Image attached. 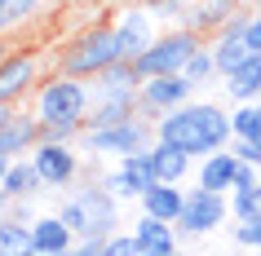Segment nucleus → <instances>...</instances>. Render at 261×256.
Returning a JSON list of instances; mask_svg holds the SVG:
<instances>
[{
	"instance_id": "f257e3e1",
	"label": "nucleus",
	"mask_w": 261,
	"mask_h": 256,
	"mask_svg": "<svg viewBox=\"0 0 261 256\" xmlns=\"http://www.w3.org/2000/svg\"><path fill=\"white\" fill-rule=\"evenodd\" d=\"M155 137L160 141H173V146H181L186 155H195V159H204V155H213V150L230 146V110L217 106V102H181L177 110H168V115H160L155 120Z\"/></svg>"
},
{
	"instance_id": "f03ea898",
	"label": "nucleus",
	"mask_w": 261,
	"mask_h": 256,
	"mask_svg": "<svg viewBox=\"0 0 261 256\" xmlns=\"http://www.w3.org/2000/svg\"><path fill=\"white\" fill-rule=\"evenodd\" d=\"M115 62H120V44H115V22H111V14L84 22L54 58L58 71L80 75V80H93V75H102V71L115 67Z\"/></svg>"
},
{
	"instance_id": "7ed1b4c3",
	"label": "nucleus",
	"mask_w": 261,
	"mask_h": 256,
	"mask_svg": "<svg viewBox=\"0 0 261 256\" xmlns=\"http://www.w3.org/2000/svg\"><path fill=\"white\" fill-rule=\"evenodd\" d=\"M89 102H93V84L80 80V75H67V71H58V67H54V75H44V80L36 84V93H31V110H36L40 124H54V120L84 124L89 120Z\"/></svg>"
},
{
	"instance_id": "20e7f679",
	"label": "nucleus",
	"mask_w": 261,
	"mask_h": 256,
	"mask_svg": "<svg viewBox=\"0 0 261 256\" xmlns=\"http://www.w3.org/2000/svg\"><path fill=\"white\" fill-rule=\"evenodd\" d=\"M155 141V120L151 115H128L120 124H102V128H84L80 146L93 155V159H124V155H138V150H151Z\"/></svg>"
},
{
	"instance_id": "39448f33",
	"label": "nucleus",
	"mask_w": 261,
	"mask_h": 256,
	"mask_svg": "<svg viewBox=\"0 0 261 256\" xmlns=\"http://www.w3.org/2000/svg\"><path fill=\"white\" fill-rule=\"evenodd\" d=\"M199 44H204V36H199L195 27H186V22H177V27H164V31H160V36L133 58V67H138L142 80H151V75H168V71H181V67H186Z\"/></svg>"
},
{
	"instance_id": "423d86ee",
	"label": "nucleus",
	"mask_w": 261,
	"mask_h": 256,
	"mask_svg": "<svg viewBox=\"0 0 261 256\" xmlns=\"http://www.w3.org/2000/svg\"><path fill=\"white\" fill-rule=\"evenodd\" d=\"M230 221V194L226 190H208L195 181L191 190H186V203H181L177 212V234L181 239H204V234H213V230H221Z\"/></svg>"
},
{
	"instance_id": "0eeeda50",
	"label": "nucleus",
	"mask_w": 261,
	"mask_h": 256,
	"mask_svg": "<svg viewBox=\"0 0 261 256\" xmlns=\"http://www.w3.org/2000/svg\"><path fill=\"white\" fill-rule=\"evenodd\" d=\"M93 102H89V120L84 128H102V124H120L128 115H138L142 102H138V80H111V75H93Z\"/></svg>"
},
{
	"instance_id": "6e6552de",
	"label": "nucleus",
	"mask_w": 261,
	"mask_h": 256,
	"mask_svg": "<svg viewBox=\"0 0 261 256\" xmlns=\"http://www.w3.org/2000/svg\"><path fill=\"white\" fill-rule=\"evenodd\" d=\"M31 163L40 168L44 190H49V194L71 190V186L84 177V163H80L75 141H49V137H40V141H36V150H31Z\"/></svg>"
},
{
	"instance_id": "1a4fd4ad",
	"label": "nucleus",
	"mask_w": 261,
	"mask_h": 256,
	"mask_svg": "<svg viewBox=\"0 0 261 256\" xmlns=\"http://www.w3.org/2000/svg\"><path fill=\"white\" fill-rule=\"evenodd\" d=\"M71 194L80 199L84 216H89V234L111 239L115 230H124V199L102 181V177H89V181H84L80 190H71Z\"/></svg>"
},
{
	"instance_id": "9d476101",
	"label": "nucleus",
	"mask_w": 261,
	"mask_h": 256,
	"mask_svg": "<svg viewBox=\"0 0 261 256\" xmlns=\"http://www.w3.org/2000/svg\"><path fill=\"white\" fill-rule=\"evenodd\" d=\"M111 22H115V44H120V58H128V62H133V58H138L142 49L155 40V36H160V27H155L160 18L146 9V0L120 5V9L111 14Z\"/></svg>"
},
{
	"instance_id": "9b49d317",
	"label": "nucleus",
	"mask_w": 261,
	"mask_h": 256,
	"mask_svg": "<svg viewBox=\"0 0 261 256\" xmlns=\"http://www.w3.org/2000/svg\"><path fill=\"white\" fill-rule=\"evenodd\" d=\"M40 53L36 49H9V53L0 58V102H9L18 106L22 97L36 93V84H40Z\"/></svg>"
},
{
	"instance_id": "f8f14e48",
	"label": "nucleus",
	"mask_w": 261,
	"mask_h": 256,
	"mask_svg": "<svg viewBox=\"0 0 261 256\" xmlns=\"http://www.w3.org/2000/svg\"><path fill=\"white\" fill-rule=\"evenodd\" d=\"M195 97V84L181 75V71H168V75H151V80H142L138 89V102H142V115H168V110H177L181 102H191Z\"/></svg>"
},
{
	"instance_id": "ddd939ff",
	"label": "nucleus",
	"mask_w": 261,
	"mask_h": 256,
	"mask_svg": "<svg viewBox=\"0 0 261 256\" xmlns=\"http://www.w3.org/2000/svg\"><path fill=\"white\" fill-rule=\"evenodd\" d=\"M102 181H107V186L115 190L124 203H128V199H142V190L155 181L151 155H146V150H138V155H124V159H115V168H111V173H102Z\"/></svg>"
},
{
	"instance_id": "4468645a",
	"label": "nucleus",
	"mask_w": 261,
	"mask_h": 256,
	"mask_svg": "<svg viewBox=\"0 0 261 256\" xmlns=\"http://www.w3.org/2000/svg\"><path fill=\"white\" fill-rule=\"evenodd\" d=\"M244 9V0H186V9H181V22L186 27H195L199 36H217L221 27H226V18L239 14Z\"/></svg>"
},
{
	"instance_id": "2eb2a0df",
	"label": "nucleus",
	"mask_w": 261,
	"mask_h": 256,
	"mask_svg": "<svg viewBox=\"0 0 261 256\" xmlns=\"http://www.w3.org/2000/svg\"><path fill=\"white\" fill-rule=\"evenodd\" d=\"M31 252H40V256H62V252H75V230H71L58 212L36 216V221H31Z\"/></svg>"
},
{
	"instance_id": "dca6fc26",
	"label": "nucleus",
	"mask_w": 261,
	"mask_h": 256,
	"mask_svg": "<svg viewBox=\"0 0 261 256\" xmlns=\"http://www.w3.org/2000/svg\"><path fill=\"white\" fill-rule=\"evenodd\" d=\"M40 137H44V133H40L36 110H14V115H9V124L0 128V155H9V159H18V155H31Z\"/></svg>"
},
{
	"instance_id": "f3484780",
	"label": "nucleus",
	"mask_w": 261,
	"mask_h": 256,
	"mask_svg": "<svg viewBox=\"0 0 261 256\" xmlns=\"http://www.w3.org/2000/svg\"><path fill=\"white\" fill-rule=\"evenodd\" d=\"M128 230L138 234L142 256H168V252H177V243H181L177 225H173V221H160V216H151V212H142Z\"/></svg>"
},
{
	"instance_id": "a211bd4d",
	"label": "nucleus",
	"mask_w": 261,
	"mask_h": 256,
	"mask_svg": "<svg viewBox=\"0 0 261 256\" xmlns=\"http://www.w3.org/2000/svg\"><path fill=\"white\" fill-rule=\"evenodd\" d=\"M151 173H155V181H186L191 177V168H195V155H186L181 146H173V141H160L155 137L151 141Z\"/></svg>"
},
{
	"instance_id": "6ab92c4d",
	"label": "nucleus",
	"mask_w": 261,
	"mask_h": 256,
	"mask_svg": "<svg viewBox=\"0 0 261 256\" xmlns=\"http://www.w3.org/2000/svg\"><path fill=\"white\" fill-rule=\"evenodd\" d=\"M142 212L160 216V221H177L181 203H186V186L181 181H151V186L142 190Z\"/></svg>"
},
{
	"instance_id": "aec40b11",
	"label": "nucleus",
	"mask_w": 261,
	"mask_h": 256,
	"mask_svg": "<svg viewBox=\"0 0 261 256\" xmlns=\"http://www.w3.org/2000/svg\"><path fill=\"white\" fill-rule=\"evenodd\" d=\"M221 89L230 102H257L261 97V53H248L230 75H221Z\"/></svg>"
},
{
	"instance_id": "412c9836",
	"label": "nucleus",
	"mask_w": 261,
	"mask_h": 256,
	"mask_svg": "<svg viewBox=\"0 0 261 256\" xmlns=\"http://www.w3.org/2000/svg\"><path fill=\"white\" fill-rule=\"evenodd\" d=\"M0 186L9 190V199H40V194H49V190H44L40 168L31 163V155H18V159L9 163V173H5Z\"/></svg>"
},
{
	"instance_id": "4be33fe9",
	"label": "nucleus",
	"mask_w": 261,
	"mask_h": 256,
	"mask_svg": "<svg viewBox=\"0 0 261 256\" xmlns=\"http://www.w3.org/2000/svg\"><path fill=\"white\" fill-rule=\"evenodd\" d=\"M234 168H239L234 150L221 146V150H213V155H204V159H199V177H195V181H199V186H208V190H226V194H230Z\"/></svg>"
},
{
	"instance_id": "5701e85b",
	"label": "nucleus",
	"mask_w": 261,
	"mask_h": 256,
	"mask_svg": "<svg viewBox=\"0 0 261 256\" xmlns=\"http://www.w3.org/2000/svg\"><path fill=\"white\" fill-rule=\"evenodd\" d=\"M208 49H213V62H217V75H230V71L239 67L248 53H252L244 36H230V31H217V36H208Z\"/></svg>"
},
{
	"instance_id": "b1692460",
	"label": "nucleus",
	"mask_w": 261,
	"mask_h": 256,
	"mask_svg": "<svg viewBox=\"0 0 261 256\" xmlns=\"http://www.w3.org/2000/svg\"><path fill=\"white\" fill-rule=\"evenodd\" d=\"M22 252H31V225L0 212V256H22Z\"/></svg>"
},
{
	"instance_id": "393cba45",
	"label": "nucleus",
	"mask_w": 261,
	"mask_h": 256,
	"mask_svg": "<svg viewBox=\"0 0 261 256\" xmlns=\"http://www.w3.org/2000/svg\"><path fill=\"white\" fill-rule=\"evenodd\" d=\"M181 75H186V80H191L195 89H204V84L221 80V75H217V62H213V49H208V40H204V44H199V49L191 53V62L181 67Z\"/></svg>"
},
{
	"instance_id": "a878e982",
	"label": "nucleus",
	"mask_w": 261,
	"mask_h": 256,
	"mask_svg": "<svg viewBox=\"0 0 261 256\" xmlns=\"http://www.w3.org/2000/svg\"><path fill=\"white\" fill-rule=\"evenodd\" d=\"M230 128H234V137L261 141V106H257V102H234V110H230Z\"/></svg>"
},
{
	"instance_id": "bb28decb",
	"label": "nucleus",
	"mask_w": 261,
	"mask_h": 256,
	"mask_svg": "<svg viewBox=\"0 0 261 256\" xmlns=\"http://www.w3.org/2000/svg\"><path fill=\"white\" fill-rule=\"evenodd\" d=\"M261 212V186H244V190H230V216H252Z\"/></svg>"
},
{
	"instance_id": "cd10ccee",
	"label": "nucleus",
	"mask_w": 261,
	"mask_h": 256,
	"mask_svg": "<svg viewBox=\"0 0 261 256\" xmlns=\"http://www.w3.org/2000/svg\"><path fill=\"white\" fill-rule=\"evenodd\" d=\"M234 243H239V247H252V252H261V212L239 216V221H234Z\"/></svg>"
},
{
	"instance_id": "c85d7f7f",
	"label": "nucleus",
	"mask_w": 261,
	"mask_h": 256,
	"mask_svg": "<svg viewBox=\"0 0 261 256\" xmlns=\"http://www.w3.org/2000/svg\"><path fill=\"white\" fill-rule=\"evenodd\" d=\"M107 256H142V243L133 230H115L107 239Z\"/></svg>"
},
{
	"instance_id": "c756f323",
	"label": "nucleus",
	"mask_w": 261,
	"mask_h": 256,
	"mask_svg": "<svg viewBox=\"0 0 261 256\" xmlns=\"http://www.w3.org/2000/svg\"><path fill=\"white\" fill-rule=\"evenodd\" d=\"M146 9H151L160 22H181V9H186V0H146Z\"/></svg>"
},
{
	"instance_id": "7c9ffc66",
	"label": "nucleus",
	"mask_w": 261,
	"mask_h": 256,
	"mask_svg": "<svg viewBox=\"0 0 261 256\" xmlns=\"http://www.w3.org/2000/svg\"><path fill=\"white\" fill-rule=\"evenodd\" d=\"M230 150L239 163H257L261 168V141H248V137H230Z\"/></svg>"
},
{
	"instance_id": "2f4dec72",
	"label": "nucleus",
	"mask_w": 261,
	"mask_h": 256,
	"mask_svg": "<svg viewBox=\"0 0 261 256\" xmlns=\"http://www.w3.org/2000/svg\"><path fill=\"white\" fill-rule=\"evenodd\" d=\"M40 5H44V0H9V9H5V14H9V22L18 27V22H27L31 14H40Z\"/></svg>"
},
{
	"instance_id": "473e14b6",
	"label": "nucleus",
	"mask_w": 261,
	"mask_h": 256,
	"mask_svg": "<svg viewBox=\"0 0 261 256\" xmlns=\"http://www.w3.org/2000/svg\"><path fill=\"white\" fill-rule=\"evenodd\" d=\"M75 252L80 256H107V239L102 234H80L75 239Z\"/></svg>"
},
{
	"instance_id": "72a5a7b5",
	"label": "nucleus",
	"mask_w": 261,
	"mask_h": 256,
	"mask_svg": "<svg viewBox=\"0 0 261 256\" xmlns=\"http://www.w3.org/2000/svg\"><path fill=\"white\" fill-rule=\"evenodd\" d=\"M244 40H248V49H252V53H261V9H257V5H252V18H248Z\"/></svg>"
},
{
	"instance_id": "f704fd0d",
	"label": "nucleus",
	"mask_w": 261,
	"mask_h": 256,
	"mask_svg": "<svg viewBox=\"0 0 261 256\" xmlns=\"http://www.w3.org/2000/svg\"><path fill=\"white\" fill-rule=\"evenodd\" d=\"M9 216H18V221H36V199H9Z\"/></svg>"
},
{
	"instance_id": "c9c22d12",
	"label": "nucleus",
	"mask_w": 261,
	"mask_h": 256,
	"mask_svg": "<svg viewBox=\"0 0 261 256\" xmlns=\"http://www.w3.org/2000/svg\"><path fill=\"white\" fill-rule=\"evenodd\" d=\"M18 106H9V102H0V128H5V124H9V115H14Z\"/></svg>"
},
{
	"instance_id": "e433bc0d",
	"label": "nucleus",
	"mask_w": 261,
	"mask_h": 256,
	"mask_svg": "<svg viewBox=\"0 0 261 256\" xmlns=\"http://www.w3.org/2000/svg\"><path fill=\"white\" fill-rule=\"evenodd\" d=\"M0 212H9V190L0 186Z\"/></svg>"
},
{
	"instance_id": "4c0bfd02",
	"label": "nucleus",
	"mask_w": 261,
	"mask_h": 256,
	"mask_svg": "<svg viewBox=\"0 0 261 256\" xmlns=\"http://www.w3.org/2000/svg\"><path fill=\"white\" fill-rule=\"evenodd\" d=\"M9 163H14L9 155H0V181H5V173H9Z\"/></svg>"
},
{
	"instance_id": "58836bf2",
	"label": "nucleus",
	"mask_w": 261,
	"mask_h": 256,
	"mask_svg": "<svg viewBox=\"0 0 261 256\" xmlns=\"http://www.w3.org/2000/svg\"><path fill=\"white\" fill-rule=\"evenodd\" d=\"M9 27H14V22H9V14H0V36H5Z\"/></svg>"
},
{
	"instance_id": "ea45409f",
	"label": "nucleus",
	"mask_w": 261,
	"mask_h": 256,
	"mask_svg": "<svg viewBox=\"0 0 261 256\" xmlns=\"http://www.w3.org/2000/svg\"><path fill=\"white\" fill-rule=\"evenodd\" d=\"M107 5H111V9H120V5H133V0H107Z\"/></svg>"
},
{
	"instance_id": "a19ab883",
	"label": "nucleus",
	"mask_w": 261,
	"mask_h": 256,
	"mask_svg": "<svg viewBox=\"0 0 261 256\" xmlns=\"http://www.w3.org/2000/svg\"><path fill=\"white\" fill-rule=\"evenodd\" d=\"M5 9H9V0H0V14H5Z\"/></svg>"
},
{
	"instance_id": "79ce46f5",
	"label": "nucleus",
	"mask_w": 261,
	"mask_h": 256,
	"mask_svg": "<svg viewBox=\"0 0 261 256\" xmlns=\"http://www.w3.org/2000/svg\"><path fill=\"white\" fill-rule=\"evenodd\" d=\"M252 5H257V9H261V0H252Z\"/></svg>"
},
{
	"instance_id": "37998d69",
	"label": "nucleus",
	"mask_w": 261,
	"mask_h": 256,
	"mask_svg": "<svg viewBox=\"0 0 261 256\" xmlns=\"http://www.w3.org/2000/svg\"><path fill=\"white\" fill-rule=\"evenodd\" d=\"M0 58H5V49H0Z\"/></svg>"
},
{
	"instance_id": "c03bdc74",
	"label": "nucleus",
	"mask_w": 261,
	"mask_h": 256,
	"mask_svg": "<svg viewBox=\"0 0 261 256\" xmlns=\"http://www.w3.org/2000/svg\"><path fill=\"white\" fill-rule=\"evenodd\" d=\"M257 106H261V97H257Z\"/></svg>"
}]
</instances>
